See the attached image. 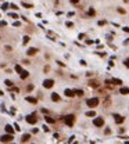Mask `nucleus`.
Listing matches in <instances>:
<instances>
[{"instance_id": "nucleus-6", "label": "nucleus", "mask_w": 129, "mask_h": 144, "mask_svg": "<svg viewBox=\"0 0 129 144\" xmlns=\"http://www.w3.org/2000/svg\"><path fill=\"white\" fill-rule=\"evenodd\" d=\"M25 119H26V122H28V123H31V125H33V123H36V114L33 112L32 115H28V116H26Z\"/></svg>"}, {"instance_id": "nucleus-31", "label": "nucleus", "mask_w": 129, "mask_h": 144, "mask_svg": "<svg viewBox=\"0 0 129 144\" xmlns=\"http://www.w3.org/2000/svg\"><path fill=\"white\" fill-rule=\"evenodd\" d=\"M65 25H67L68 28H72V26H74V24H72V22H69V21H68V22H67V24H65Z\"/></svg>"}, {"instance_id": "nucleus-36", "label": "nucleus", "mask_w": 129, "mask_h": 144, "mask_svg": "<svg viewBox=\"0 0 129 144\" xmlns=\"http://www.w3.org/2000/svg\"><path fill=\"white\" fill-rule=\"evenodd\" d=\"M99 25H100V26H103V25H105V21H99Z\"/></svg>"}, {"instance_id": "nucleus-17", "label": "nucleus", "mask_w": 129, "mask_h": 144, "mask_svg": "<svg viewBox=\"0 0 129 144\" xmlns=\"http://www.w3.org/2000/svg\"><path fill=\"white\" fill-rule=\"evenodd\" d=\"M119 93L121 94H129V87H121Z\"/></svg>"}, {"instance_id": "nucleus-33", "label": "nucleus", "mask_w": 129, "mask_h": 144, "mask_svg": "<svg viewBox=\"0 0 129 144\" xmlns=\"http://www.w3.org/2000/svg\"><path fill=\"white\" fill-rule=\"evenodd\" d=\"M6 25H7L6 21H0V26H6Z\"/></svg>"}, {"instance_id": "nucleus-41", "label": "nucleus", "mask_w": 129, "mask_h": 144, "mask_svg": "<svg viewBox=\"0 0 129 144\" xmlns=\"http://www.w3.org/2000/svg\"><path fill=\"white\" fill-rule=\"evenodd\" d=\"M122 29H124L125 32H128V33H129V28H128V26H125V28H122Z\"/></svg>"}, {"instance_id": "nucleus-39", "label": "nucleus", "mask_w": 129, "mask_h": 144, "mask_svg": "<svg viewBox=\"0 0 129 144\" xmlns=\"http://www.w3.org/2000/svg\"><path fill=\"white\" fill-rule=\"evenodd\" d=\"M49 69H50V68H49L47 65H46V67H45V73H47V72H49Z\"/></svg>"}, {"instance_id": "nucleus-40", "label": "nucleus", "mask_w": 129, "mask_h": 144, "mask_svg": "<svg viewBox=\"0 0 129 144\" xmlns=\"http://www.w3.org/2000/svg\"><path fill=\"white\" fill-rule=\"evenodd\" d=\"M74 139H75V137H69V140H68V143H72V141H74Z\"/></svg>"}, {"instance_id": "nucleus-21", "label": "nucleus", "mask_w": 129, "mask_h": 144, "mask_svg": "<svg viewBox=\"0 0 129 144\" xmlns=\"http://www.w3.org/2000/svg\"><path fill=\"white\" fill-rule=\"evenodd\" d=\"M74 91H75V96H78V97L83 96V90H74Z\"/></svg>"}, {"instance_id": "nucleus-32", "label": "nucleus", "mask_w": 129, "mask_h": 144, "mask_svg": "<svg viewBox=\"0 0 129 144\" xmlns=\"http://www.w3.org/2000/svg\"><path fill=\"white\" fill-rule=\"evenodd\" d=\"M118 13H121V14H125V10H124V8H118Z\"/></svg>"}, {"instance_id": "nucleus-30", "label": "nucleus", "mask_w": 129, "mask_h": 144, "mask_svg": "<svg viewBox=\"0 0 129 144\" xmlns=\"http://www.w3.org/2000/svg\"><path fill=\"white\" fill-rule=\"evenodd\" d=\"M14 129H15V130H21V128H20L18 123H14Z\"/></svg>"}, {"instance_id": "nucleus-25", "label": "nucleus", "mask_w": 129, "mask_h": 144, "mask_svg": "<svg viewBox=\"0 0 129 144\" xmlns=\"http://www.w3.org/2000/svg\"><path fill=\"white\" fill-rule=\"evenodd\" d=\"M8 7H10V4H8V3H4V4L1 6V10H4V11H6V10H8Z\"/></svg>"}, {"instance_id": "nucleus-4", "label": "nucleus", "mask_w": 129, "mask_h": 144, "mask_svg": "<svg viewBox=\"0 0 129 144\" xmlns=\"http://www.w3.org/2000/svg\"><path fill=\"white\" fill-rule=\"evenodd\" d=\"M93 125L97 126V128H101V126L104 125V119H103V118H100V116H97V118L93 119Z\"/></svg>"}, {"instance_id": "nucleus-29", "label": "nucleus", "mask_w": 129, "mask_h": 144, "mask_svg": "<svg viewBox=\"0 0 129 144\" xmlns=\"http://www.w3.org/2000/svg\"><path fill=\"white\" fill-rule=\"evenodd\" d=\"M124 65H125L126 68H129V58H126V60L124 61Z\"/></svg>"}, {"instance_id": "nucleus-10", "label": "nucleus", "mask_w": 129, "mask_h": 144, "mask_svg": "<svg viewBox=\"0 0 129 144\" xmlns=\"http://www.w3.org/2000/svg\"><path fill=\"white\" fill-rule=\"evenodd\" d=\"M36 53H38V48H35V47H31L28 51H26L28 56H33V54H36Z\"/></svg>"}, {"instance_id": "nucleus-28", "label": "nucleus", "mask_w": 129, "mask_h": 144, "mask_svg": "<svg viewBox=\"0 0 129 144\" xmlns=\"http://www.w3.org/2000/svg\"><path fill=\"white\" fill-rule=\"evenodd\" d=\"M10 8H13V10H18V6L13 3V4H10Z\"/></svg>"}, {"instance_id": "nucleus-24", "label": "nucleus", "mask_w": 129, "mask_h": 144, "mask_svg": "<svg viewBox=\"0 0 129 144\" xmlns=\"http://www.w3.org/2000/svg\"><path fill=\"white\" fill-rule=\"evenodd\" d=\"M15 71L18 72V73H21V72H22V67H21V65H15Z\"/></svg>"}, {"instance_id": "nucleus-3", "label": "nucleus", "mask_w": 129, "mask_h": 144, "mask_svg": "<svg viewBox=\"0 0 129 144\" xmlns=\"http://www.w3.org/2000/svg\"><path fill=\"white\" fill-rule=\"evenodd\" d=\"M13 134H10V133H7V134H4V136H1L0 137V141L1 143H11L13 141Z\"/></svg>"}, {"instance_id": "nucleus-20", "label": "nucleus", "mask_w": 129, "mask_h": 144, "mask_svg": "<svg viewBox=\"0 0 129 144\" xmlns=\"http://www.w3.org/2000/svg\"><path fill=\"white\" fill-rule=\"evenodd\" d=\"M86 116L93 118V116H96V112H94V111H89V112H86Z\"/></svg>"}, {"instance_id": "nucleus-42", "label": "nucleus", "mask_w": 129, "mask_h": 144, "mask_svg": "<svg viewBox=\"0 0 129 144\" xmlns=\"http://www.w3.org/2000/svg\"><path fill=\"white\" fill-rule=\"evenodd\" d=\"M3 94H4V93H3V91H1V90H0V96H3Z\"/></svg>"}, {"instance_id": "nucleus-35", "label": "nucleus", "mask_w": 129, "mask_h": 144, "mask_svg": "<svg viewBox=\"0 0 129 144\" xmlns=\"http://www.w3.org/2000/svg\"><path fill=\"white\" fill-rule=\"evenodd\" d=\"M69 1H71L72 4H78V3H79V0H69Z\"/></svg>"}, {"instance_id": "nucleus-5", "label": "nucleus", "mask_w": 129, "mask_h": 144, "mask_svg": "<svg viewBox=\"0 0 129 144\" xmlns=\"http://www.w3.org/2000/svg\"><path fill=\"white\" fill-rule=\"evenodd\" d=\"M53 86H54V80H53V79H46V80H43V87L51 89Z\"/></svg>"}, {"instance_id": "nucleus-8", "label": "nucleus", "mask_w": 129, "mask_h": 144, "mask_svg": "<svg viewBox=\"0 0 129 144\" xmlns=\"http://www.w3.org/2000/svg\"><path fill=\"white\" fill-rule=\"evenodd\" d=\"M89 86H90V87H94V89H99L100 83H99V80L92 79V80H89Z\"/></svg>"}, {"instance_id": "nucleus-22", "label": "nucleus", "mask_w": 129, "mask_h": 144, "mask_svg": "<svg viewBox=\"0 0 129 144\" xmlns=\"http://www.w3.org/2000/svg\"><path fill=\"white\" fill-rule=\"evenodd\" d=\"M21 6H24L25 8H32L33 7L32 4H29V3H21Z\"/></svg>"}, {"instance_id": "nucleus-18", "label": "nucleus", "mask_w": 129, "mask_h": 144, "mask_svg": "<svg viewBox=\"0 0 129 144\" xmlns=\"http://www.w3.org/2000/svg\"><path fill=\"white\" fill-rule=\"evenodd\" d=\"M51 100H53V101H60V96H58L57 93H53V94H51Z\"/></svg>"}, {"instance_id": "nucleus-11", "label": "nucleus", "mask_w": 129, "mask_h": 144, "mask_svg": "<svg viewBox=\"0 0 129 144\" xmlns=\"http://www.w3.org/2000/svg\"><path fill=\"white\" fill-rule=\"evenodd\" d=\"M20 76H21V79H26V78L29 76V72H28V71H25V69H22V72L20 73Z\"/></svg>"}, {"instance_id": "nucleus-2", "label": "nucleus", "mask_w": 129, "mask_h": 144, "mask_svg": "<svg viewBox=\"0 0 129 144\" xmlns=\"http://www.w3.org/2000/svg\"><path fill=\"white\" fill-rule=\"evenodd\" d=\"M64 123L67 125V126L72 128L74 123H75V116H74L72 114H71V115H65V116H64Z\"/></svg>"}, {"instance_id": "nucleus-26", "label": "nucleus", "mask_w": 129, "mask_h": 144, "mask_svg": "<svg viewBox=\"0 0 129 144\" xmlns=\"http://www.w3.org/2000/svg\"><path fill=\"white\" fill-rule=\"evenodd\" d=\"M8 17H11V18H14V19H17V18H18V15H17L15 13H8Z\"/></svg>"}, {"instance_id": "nucleus-16", "label": "nucleus", "mask_w": 129, "mask_h": 144, "mask_svg": "<svg viewBox=\"0 0 129 144\" xmlns=\"http://www.w3.org/2000/svg\"><path fill=\"white\" fill-rule=\"evenodd\" d=\"M111 83H113V85H122V80L114 78V79H111Z\"/></svg>"}, {"instance_id": "nucleus-38", "label": "nucleus", "mask_w": 129, "mask_h": 144, "mask_svg": "<svg viewBox=\"0 0 129 144\" xmlns=\"http://www.w3.org/2000/svg\"><path fill=\"white\" fill-rule=\"evenodd\" d=\"M111 133V129H105V134H110Z\"/></svg>"}, {"instance_id": "nucleus-15", "label": "nucleus", "mask_w": 129, "mask_h": 144, "mask_svg": "<svg viewBox=\"0 0 129 144\" xmlns=\"http://www.w3.org/2000/svg\"><path fill=\"white\" fill-rule=\"evenodd\" d=\"M45 119H46L47 123H54V122H56V119H54L53 116H45Z\"/></svg>"}, {"instance_id": "nucleus-14", "label": "nucleus", "mask_w": 129, "mask_h": 144, "mask_svg": "<svg viewBox=\"0 0 129 144\" xmlns=\"http://www.w3.org/2000/svg\"><path fill=\"white\" fill-rule=\"evenodd\" d=\"M14 130H15V129L13 128V126H10V125H7V126H6V132H7V133H10V134H14Z\"/></svg>"}, {"instance_id": "nucleus-1", "label": "nucleus", "mask_w": 129, "mask_h": 144, "mask_svg": "<svg viewBox=\"0 0 129 144\" xmlns=\"http://www.w3.org/2000/svg\"><path fill=\"white\" fill-rule=\"evenodd\" d=\"M100 103V100L97 98V97H93V98H88L86 100V105H88L89 108H96L97 105Z\"/></svg>"}, {"instance_id": "nucleus-34", "label": "nucleus", "mask_w": 129, "mask_h": 144, "mask_svg": "<svg viewBox=\"0 0 129 144\" xmlns=\"http://www.w3.org/2000/svg\"><path fill=\"white\" fill-rule=\"evenodd\" d=\"M33 89V85H29V86H28V87H26V90H28V91H31V90H32Z\"/></svg>"}, {"instance_id": "nucleus-19", "label": "nucleus", "mask_w": 129, "mask_h": 144, "mask_svg": "<svg viewBox=\"0 0 129 144\" xmlns=\"http://www.w3.org/2000/svg\"><path fill=\"white\" fill-rule=\"evenodd\" d=\"M88 15L89 17H94V15H96V11H94L93 8H89V10H88Z\"/></svg>"}, {"instance_id": "nucleus-43", "label": "nucleus", "mask_w": 129, "mask_h": 144, "mask_svg": "<svg viewBox=\"0 0 129 144\" xmlns=\"http://www.w3.org/2000/svg\"><path fill=\"white\" fill-rule=\"evenodd\" d=\"M125 1H129V0H125Z\"/></svg>"}, {"instance_id": "nucleus-12", "label": "nucleus", "mask_w": 129, "mask_h": 144, "mask_svg": "<svg viewBox=\"0 0 129 144\" xmlns=\"http://www.w3.org/2000/svg\"><path fill=\"white\" fill-rule=\"evenodd\" d=\"M29 140H31V134H24L21 139V143H28Z\"/></svg>"}, {"instance_id": "nucleus-27", "label": "nucleus", "mask_w": 129, "mask_h": 144, "mask_svg": "<svg viewBox=\"0 0 129 144\" xmlns=\"http://www.w3.org/2000/svg\"><path fill=\"white\" fill-rule=\"evenodd\" d=\"M29 39H31L29 36H24V42H22V43H24V44H26V43L29 42Z\"/></svg>"}, {"instance_id": "nucleus-9", "label": "nucleus", "mask_w": 129, "mask_h": 144, "mask_svg": "<svg viewBox=\"0 0 129 144\" xmlns=\"http://www.w3.org/2000/svg\"><path fill=\"white\" fill-rule=\"evenodd\" d=\"M64 94L67 97H74V96H75V91H74V90H71V89H65V90H64Z\"/></svg>"}, {"instance_id": "nucleus-7", "label": "nucleus", "mask_w": 129, "mask_h": 144, "mask_svg": "<svg viewBox=\"0 0 129 144\" xmlns=\"http://www.w3.org/2000/svg\"><path fill=\"white\" fill-rule=\"evenodd\" d=\"M114 120H115V123H118V125H121L122 122L125 120V118L124 116H121V115H118V114H114Z\"/></svg>"}, {"instance_id": "nucleus-37", "label": "nucleus", "mask_w": 129, "mask_h": 144, "mask_svg": "<svg viewBox=\"0 0 129 144\" xmlns=\"http://www.w3.org/2000/svg\"><path fill=\"white\" fill-rule=\"evenodd\" d=\"M13 25H14V26H21V22H18V21H17V22H14Z\"/></svg>"}, {"instance_id": "nucleus-23", "label": "nucleus", "mask_w": 129, "mask_h": 144, "mask_svg": "<svg viewBox=\"0 0 129 144\" xmlns=\"http://www.w3.org/2000/svg\"><path fill=\"white\" fill-rule=\"evenodd\" d=\"M4 85H6V86H8V87H11V86H13V82H11V80H4Z\"/></svg>"}, {"instance_id": "nucleus-13", "label": "nucleus", "mask_w": 129, "mask_h": 144, "mask_svg": "<svg viewBox=\"0 0 129 144\" xmlns=\"http://www.w3.org/2000/svg\"><path fill=\"white\" fill-rule=\"evenodd\" d=\"M25 100H26L28 103H31V104H36V103H38V100H36V98H33V97H31V96H28Z\"/></svg>"}]
</instances>
